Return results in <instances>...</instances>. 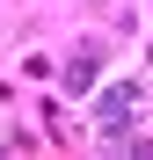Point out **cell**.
I'll use <instances>...</instances> for the list:
<instances>
[{
	"mask_svg": "<svg viewBox=\"0 0 153 160\" xmlns=\"http://www.w3.org/2000/svg\"><path fill=\"white\" fill-rule=\"evenodd\" d=\"M131 109H139V88H131V80H117V88H102V109H95V131H102V138H131Z\"/></svg>",
	"mask_w": 153,
	"mask_h": 160,
	"instance_id": "6da1fadb",
	"label": "cell"
},
{
	"mask_svg": "<svg viewBox=\"0 0 153 160\" xmlns=\"http://www.w3.org/2000/svg\"><path fill=\"white\" fill-rule=\"evenodd\" d=\"M95 66H102V44H88L80 58L66 66V95H88V88H95Z\"/></svg>",
	"mask_w": 153,
	"mask_h": 160,
	"instance_id": "7a4b0ae2",
	"label": "cell"
}]
</instances>
